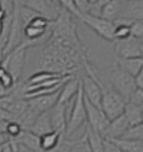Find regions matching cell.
<instances>
[{
    "label": "cell",
    "instance_id": "ab89813d",
    "mask_svg": "<svg viewBox=\"0 0 143 152\" xmlns=\"http://www.w3.org/2000/svg\"><path fill=\"white\" fill-rule=\"evenodd\" d=\"M12 121V119H10V116H9V114H8V113H6L5 110H2V109L0 108V121Z\"/></svg>",
    "mask_w": 143,
    "mask_h": 152
},
{
    "label": "cell",
    "instance_id": "4fadbf2b",
    "mask_svg": "<svg viewBox=\"0 0 143 152\" xmlns=\"http://www.w3.org/2000/svg\"><path fill=\"white\" fill-rule=\"evenodd\" d=\"M115 65L119 69L134 77L143 69V58H117Z\"/></svg>",
    "mask_w": 143,
    "mask_h": 152
},
{
    "label": "cell",
    "instance_id": "60d3db41",
    "mask_svg": "<svg viewBox=\"0 0 143 152\" xmlns=\"http://www.w3.org/2000/svg\"><path fill=\"white\" fill-rule=\"evenodd\" d=\"M17 86V85H16ZM15 89L12 90H8V89H5L1 84H0V98H2V96H6V95H8L9 93H12V91H14Z\"/></svg>",
    "mask_w": 143,
    "mask_h": 152
},
{
    "label": "cell",
    "instance_id": "f1b7e54d",
    "mask_svg": "<svg viewBox=\"0 0 143 152\" xmlns=\"http://www.w3.org/2000/svg\"><path fill=\"white\" fill-rule=\"evenodd\" d=\"M23 132L22 127L19 126L16 121H8L6 126V135L10 140H15L19 136V134Z\"/></svg>",
    "mask_w": 143,
    "mask_h": 152
},
{
    "label": "cell",
    "instance_id": "ee69618b",
    "mask_svg": "<svg viewBox=\"0 0 143 152\" xmlns=\"http://www.w3.org/2000/svg\"><path fill=\"white\" fill-rule=\"evenodd\" d=\"M1 146H2V145H1ZM1 146H0V152H2V151H1Z\"/></svg>",
    "mask_w": 143,
    "mask_h": 152
},
{
    "label": "cell",
    "instance_id": "3957f363",
    "mask_svg": "<svg viewBox=\"0 0 143 152\" xmlns=\"http://www.w3.org/2000/svg\"><path fill=\"white\" fill-rule=\"evenodd\" d=\"M109 84L124 99L125 102L128 101L130 95L136 89L134 83V77L119 69L116 65L109 73Z\"/></svg>",
    "mask_w": 143,
    "mask_h": 152
},
{
    "label": "cell",
    "instance_id": "ba28073f",
    "mask_svg": "<svg viewBox=\"0 0 143 152\" xmlns=\"http://www.w3.org/2000/svg\"><path fill=\"white\" fill-rule=\"evenodd\" d=\"M85 24L87 25L92 31H94L98 35H100L102 39H105L109 42H114V30L115 26L110 22H107L105 19H102L101 17H93L90 15H82L80 18Z\"/></svg>",
    "mask_w": 143,
    "mask_h": 152
},
{
    "label": "cell",
    "instance_id": "4316f807",
    "mask_svg": "<svg viewBox=\"0 0 143 152\" xmlns=\"http://www.w3.org/2000/svg\"><path fill=\"white\" fill-rule=\"evenodd\" d=\"M108 0H89V10L87 15L93 17H101L102 8Z\"/></svg>",
    "mask_w": 143,
    "mask_h": 152
},
{
    "label": "cell",
    "instance_id": "5b68a950",
    "mask_svg": "<svg viewBox=\"0 0 143 152\" xmlns=\"http://www.w3.org/2000/svg\"><path fill=\"white\" fill-rule=\"evenodd\" d=\"M26 50L27 49L21 45L10 53L5 56L2 65H1V67H4L12 75V77L16 83H18L19 77L22 76V73L24 69Z\"/></svg>",
    "mask_w": 143,
    "mask_h": 152
},
{
    "label": "cell",
    "instance_id": "f35d334b",
    "mask_svg": "<svg viewBox=\"0 0 143 152\" xmlns=\"http://www.w3.org/2000/svg\"><path fill=\"white\" fill-rule=\"evenodd\" d=\"M1 151L2 152H15V149H14V146H12V143L10 140L1 146Z\"/></svg>",
    "mask_w": 143,
    "mask_h": 152
},
{
    "label": "cell",
    "instance_id": "ffe728a7",
    "mask_svg": "<svg viewBox=\"0 0 143 152\" xmlns=\"http://www.w3.org/2000/svg\"><path fill=\"white\" fill-rule=\"evenodd\" d=\"M85 135L89 146L92 152H103V137L98 132L93 131L87 124L85 126Z\"/></svg>",
    "mask_w": 143,
    "mask_h": 152
},
{
    "label": "cell",
    "instance_id": "74e56055",
    "mask_svg": "<svg viewBox=\"0 0 143 152\" xmlns=\"http://www.w3.org/2000/svg\"><path fill=\"white\" fill-rule=\"evenodd\" d=\"M134 83H135L136 89L143 90V69L136 76H134Z\"/></svg>",
    "mask_w": 143,
    "mask_h": 152
},
{
    "label": "cell",
    "instance_id": "d6a6232c",
    "mask_svg": "<svg viewBox=\"0 0 143 152\" xmlns=\"http://www.w3.org/2000/svg\"><path fill=\"white\" fill-rule=\"evenodd\" d=\"M0 84L5 88V89H8V90H12L16 88V85L18 84V83H16L14 81V78L12 77V75L6 72L4 75L0 77Z\"/></svg>",
    "mask_w": 143,
    "mask_h": 152
},
{
    "label": "cell",
    "instance_id": "d4e9b609",
    "mask_svg": "<svg viewBox=\"0 0 143 152\" xmlns=\"http://www.w3.org/2000/svg\"><path fill=\"white\" fill-rule=\"evenodd\" d=\"M120 139L128 141H143V124L128 126Z\"/></svg>",
    "mask_w": 143,
    "mask_h": 152
},
{
    "label": "cell",
    "instance_id": "d590c367",
    "mask_svg": "<svg viewBox=\"0 0 143 152\" xmlns=\"http://www.w3.org/2000/svg\"><path fill=\"white\" fill-rule=\"evenodd\" d=\"M74 4L81 15L87 14V10H89V0H74Z\"/></svg>",
    "mask_w": 143,
    "mask_h": 152
},
{
    "label": "cell",
    "instance_id": "d6986e66",
    "mask_svg": "<svg viewBox=\"0 0 143 152\" xmlns=\"http://www.w3.org/2000/svg\"><path fill=\"white\" fill-rule=\"evenodd\" d=\"M122 10V1L119 0H108L102 8L101 18L112 23L115 19L119 17V13Z\"/></svg>",
    "mask_w": 143,
    "mask_h": 152
},
{
    "label": "cell",
    "instance_id": "e0dca14e",
    "mask_svg": "<svg viewBox=\"0 0 143 152\" xmlns=\"http://www.w3.org/2000/svg\"><path fill=\"white\" fill-rule=\"evenodd\" d=\"M123 115L130 126L143 124V106H137V104L126 102Z\"/></svg>",
    "mask_w": 143,
    "mask_h": 152
},
{
    "label": "cell",
    "instance_id": "6da1fadb",
    "mask_svg": "<svg viewBox=\"0 0 143 152\" xmlns=\"http://www.w3.org/2000/svg\"><path fill=\"white\" fill-rule=\"evenodd\" d=\"M99 86L101 90V110L109 121L123 115L126 102L124 99L111 88V85L105 83L99 77Z\"/></svg>",
    "mask_w": 143,
    "mask_h": 152
},
{
    "label": "cell",
    "instance_id": "7402d4cb",
    "mask_svg": "<svg viewBox=\"0 0 143 152\" xmlns=\"http://www.w3.org/2000/svg\"><path fill=\"white\" fill-rule=\"evenodd\" d=\"M118 146L122 152H143V141H128V140H108Z\"/></svg>",
    "mask_w": 143,
    "mask_h": 152
},
{
    "label": "cell",
    "instance_id": "836d02e7",
    "mask_svg": "<svg viewBox=\"0 0 143 152\" xmlns=\"http://www.w3.org/2000/svg\"><path fill=\"white\" fill-rule=\"evenodd\" d=\"M30 26L33 27H37V28H43V30H48L50 26V22L48 19H45L42 16H37L30 22Z\"/></svg>",
    "mask_w": 143,
    "mask_h": 152
},
{
    "label": "cell",
    "instance_id": "8d00e7d4",
    "mask_svg": "<svg viewBox=\"0 0 143 152\" xmlns=\"http://www.w3.org/2000/svg\"><path fill=\"white\" fill-rule=\"evenodd\" d=\"M103 152H122L118 149V146L114 144L111 141L103 140Z\"/></svg>",
    "mask_w": 143,
    "mask_h": 152
},
{
    "label": "cell",
    "instance_id": "7bdbcfd3",
    "mask_svg": "<svg viewBox=\"0 0 143 152\" xmlns=\"http://www.w3.org/2000/svg\"><path fill=\"white\" fill-rule=\"evenodd\" d=\"M4 52H2V49H0V67H1V65H2V61H4Z\"/></svg>",
    "mask_w": 143,
    "mask_h": 152
},
{
    "label": "cell",
    "instance_id": "9a60e30c",
    "mask_svg": "<svg viewBox=\"0 0 143 152\" xmlns=\"http://www.w3.org/2000/svg\"><path fill=\"white\" fill-rule=\"evenodd\" d=\"M125 4L124 15L119 17L131 19L133 22L142 20L143 17V1L142 0H130L123 1Z\"/></svg>",
    "mask_w": 143,
    "mask_h": 152
},
{
    "label": "cell",
    "instance_id": "b9f144b4",
    "mask_svg": "<svg viewBox=\"0 0 143 152\" xmlns=\"http://www.w3.org/2000/svg\"><path fill=\"white\" fill-rule=\"evenodd\" d=\"M9 140H10V139H9V137L7 136L6 134L0 133V146H1V145H4V144H5L6 142H8Z\"/></svg>",
    "mask_w": 143,
    "mask_h": 152
},
{
    "label": "cell",
    "instance_id": "2e32d148",
    "mask_svg": "<svg viewBox=\"0 0 143 152\" xmlns=\"http://www.w3.org/2000/svg\"><path fill=\"white\" fill-rule=\"evenodd\" d=\"M30 132L35 134L37 136L41 137L42 135L52 132V126H51V121H50V115L49 111H45L40 114L37 117V119L34 121L33 126L31 127Z\"/></svg>",
    "mask_w": 143,
    "mask_h": 152
},
{
    "label": "cell",
    "instance_id": "30bf717a",
    "mask_svg": "<svg viewBox=\"0 0 143 152\" xmlns=\"http://www.w3.org/2000/svg\"><path fill=\"white\" fill-rule=\"evenodd\" d=\"M59 92H60V90L52 93V94L42 95V96H37V98L29 99V100H26L27 106H29V108H31L33 111H35L37 115L45 113V111H49L50 109L58 102Z\"/></svg>",
    "mask_w": 143,
    "mask_h": 152
},
{
    "label": "cell",
    "instance_id": "603a6c76",
    "mask_svg": "<svg viewBox=\"0 0 143 152\" xmlns=\"http://www.w3.org/2000/svg\"><path fill=\"white\" fill-rule=\"evenodd\" d=\"M60 136H62V133L56 132V131H52L45 135H42L40 137V148L42 152L50 151L51 149H54L58 144Z\"/></svg>",
    "mask_w": 143,
    "mask_h": 152
},
{
    "label": "cell",
    "instance_id": "4dcf8cb0",
    "mask_svg": "<svg viewBox=\"0 0 143 152\" xmlns=\"http://www.w3.org/2000/svg\"><path fill=\"white\" fill-rule=\"evenodd\" d=\"M60 2V6L64 10H66L68 14H70L72 16H74V17H77V18L80 19L81 18V14L80 12L77 10V8L75 6L74 4V0H62V1H59Z\"/></svg>",
    "mask_w": 143,
    "mask_h": 152
},
{
    "label": "cell",
    "instance_id": "484cf974",
    "mask_svg": "<svg viewBox=\"0 0 143 152\" xmlns=\"http://www.w3.org/2000/svg\"><path fill=\"white\" fill-rule=\"evenodd\" d=\"M76 141H77V139H68L64 134H62L58 144L54 149H51L50 151H47V152H69L70 149H72V146L74 145Z\"/></svg>",
    "mask_w": 143,
    "mask_h": 152
},
{
    "label": "cell",
    "instance_id": "8fae6325",
    "mask_svg": "<svg viewBox=\"0 0 143 152\" xmlns=\"http://www.w3.org/2000/svg\"><path fill=\"white\" fill-rule=\"evenodd\" d=\"M128 123L124 117V115H120L117 118L109 121L108 126L101 134L103 140H116L120 139L122 135L125 133V131L128 128Z\"/></svg>",
    "mask_w": 143,
    "mask_h": 152
},
{
    "label": "cell",
    "instance_id": "7c38bea8",
    "mask_svg": "<svg viewBox=\"0 0 143 152\" xmlns=\"http://www.w3.org/2000/svg\"><path fill=\"white\" fill-rule=\"evenodd\" d=\"M50 121L52 131H56L64 134L66 129V114H65V103H58L57 102L54 107L49 110Z\"/></svg>",
    "mask_w": 143,
    "mask_h": 152
},
{
    "label": "cell",
    "instance_id": "52a82bcc",
    "mask_svg": "<svg viewBox=\"0 0 143 152\" xmlns=\"http://www.w3.org/2000/svg\"><path fill=\"white\" fill-rule=\"evenodd\" d=\"M115 51L117 58H143V42L141 39L128 38L115 41Z\"/></svg>",
    "mask_w": 143,
    "mask_h": 152
},
{
    "label": "cell",
    "instance_id": "7a4b0ae2",
    "mask_svg": "<svg viewBox=\"0 0 143 152\" xmlns=\"http://www.w3.org/2000/svg\"><path fill=\"white\" fill-rule=\"evenodd\" d=\"M85 126H87V113H85V107H84L83 92H82V88L80 86L77 94L75 95L73 107L70 110V115H69L64 135L68 139H72L75 132H77L82 127Z\"/></svg>",
    "mask_w": 143,
    "mask_h": 152
},
{
    "label": "cell",
    "instance_id": "f546056e",
    "mask_svg": "<svg viewBox=\"0 0 143 152\" xmlns=\"http://www.w3.org/2000/svg\"><path fill=\"white\" fill-rule=\"evenodd\" d=\"M128 38H131L130 26H124V25L115 26V30H114V39H115V41L126 40V39Z\"/></svg>",
    "mask_w": 143,
    "mask_h": 152
},
{
    "label": "cell",
    "instance_id": "8992f818",
    "mask_svg": "<svg viewBox=\"0 0 143 152\" xmlns=\"http://www.w3.org/2000/svg\"><path fill=\"white\" fill-rule=\"evenodd\" d=\"M24 25L22 23V20L19 18L17 9H16V5L14 1V12H12V24H10V28H9V33H8V38H7V42L2 52L4 56H6L8 53H10L14 51L17 47L21 45L23 42V37H24Z\"/></svg>",
    "mask_w": 143,
    "mask_h": 152
},
{
    "label": "cell",
    "instance_id": "5bb4252c",
    "mask_svg": "<svg viewBox=\"0 0 143 152\" xmlns=\"http://www.w3.org/2000/svg\"><path fill=\"white\" fill-rule=\"evenodd\" d=\"M80 86H81L80 78H77L76 76L68 80L60 89L58 103H66L69 100H72L73 98H75V95L77 94V92L80 90Z\"/></svg>",
    "mask_w": 143,
    "mask_h": 152
},
{
    "label": "cell",
    "instance_id": "44dd1931",
    "mask_svg": "<svg viewBox=\"0 0 143 152\" xmlns=\"http://www.w3.org/2000/svg\"><path fill=\"white\" fill-rule=\"evenodd\" d=\"M72 75V74H70ZM67 75H64V74H57V73H52V72H45V70H41L39 73H35L31 75L26 83L24 84V86H33V85H37V84H40V83H43L45 81H49V80H52V78H62V77H65Z\"/></svg>",
    "mask_w": 143,
    "mask_h": 152
},
{
    "label": "cell",
    "instance_id": "277c9868",
    "mask_svg": "<svg viewBox=\"0 0 143 152\" xmlns=\"http://www.w3.org/2000/svg\"><path fill=\"white\" fill-rule=\"evenodd\" d=\"M22 2L25 7L48 19L50 23L56 20L62 9L60 2L57 0H26Z\"/></svg>",
    "mask_w": 143,
    "mask_h": 152
},
{
    "label": "cell",
    "instance_id": "ac0fdd59",
    "mask_svg": "<svg viewBox=\"0 0 143 152\" xmlns=\"http://www.w3.org/2000/svg\"><path fill=\"white\" fill-rule=\"evenodd\" d=\"M15 141L33 152H42L40 148V137L35 134L31 133L30 131H23L19 134L18 137L15 139Z\"/></svg>",
    "mask_w": 143,
    "mask_h": 152
},
{
    "label": "cell",
    "instance_id": "1f68e13d",
    "mask_svg": "<svg viewBox=\"0 0 143 152\" xmlns=\"http://www.w3.org/2000/svg\"><path fill=\"white\" fill-rule=\"evenodd\" d=\"M130 32H131V37L135 39L143 38V22L142 20H137L134 22L131 26H130Z\"/></svg>",
    "mask_w": 143,
    "mask_h": 152
},
{
    "label": "cell",
    "instance_id": "e575fe53",
    "mask_svg": "<svg viewBox=\"0 0 143 152\" xmlns=\"http://www.w3.org/2000/svg\"><path fill=\"white\" fill-rule=\"evenodd\" d=\"M127 102L133 103V104H137V106H143V90L141 89L134 90V92L130 95Z\"/></svg>",
    "mask_w": 143,
    "mask_h": 152
},
{
    "label": "cell",
    "instance_id": "83f0119b",
    "mask_svg": "<svg viewBox=\"0 0 143 152\" xmlns=\"http://www.w3.org/2000/svg\"><path fill=\"white\" fill-rule=\"evenodd\" d=\"M69 152H92L87 141L85 133L83 134L80 139H77V141L75 142L74 145L72 146V149H70Z\"/></svg>",
    "mask_w": 143,
    "mask_h": 152
},
{
    "label": "cell",
    "instance_id": "cb8c5ba5",
    "mask_svg": "<svg viewBox=\"0 0 143 152\" xmlns=\"http://www.w3.org/2000/svg\"><path fill=\"white\" fill-rule=\"evenodd\" d=\"M37 116L39 115L35 111H33L31 108H29V106H27V109L19 116V118L16 121V123L22 127L23 131H30Z\"/></svg>",
    "mask_w": 143,
    "mask_h": 152
},
{
    "label": "cell",
    "instance_id": "9c48e42d",
    "mask_svg": "<svg viewBox=\"0 0 143 152\" xmlns=\"http://www.w3.org/2000/svg\"><path fill=\"white\" fill-rule=\"evenodd\" d=\"M83 100H84V107H85V113H87V124L93 131L98 132L101 135L106 129V127L108 126L109 119L105 116L101 109L90 103L84 96H83Z\"/></svg>",
    "mask_w": 143,
    "mask_h": 152
}]
</instances>
